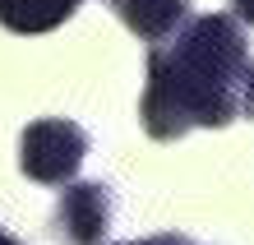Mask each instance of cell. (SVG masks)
I'll list each match as a JSON object with an SVG mask.
<instances>
[{
	"mask_svg": "<svg viewBox=\"0 0 254 245\" xmlns=\"http://www.w3.org/2000/svg\"><path fill=\"white\" fill-rule=\"evenodd\" d=\"M250 47L236 14H199L176 28V42L148 51L139 120L148 139L171 144L190 130H227L245 111Z\"/></svg>",
	"mask_w": 254,
	"mask_h": 245,
	"instance_id": "6da1fadb",
	"label": "cell"
},
{
	"mask_svg": "<svg viewBox=\"0 0 254 245\" xmlns=\"http://www.w3.org/2000/svg\"><path fill=\"white\" fill-rule=\"evenodd\" d=\"M88 158V134L65 116L33 120L19 139V166L37 185H69Z\"/></svg>",
	"mask_w": 254,
	"mask_h": 245,
	"instance_id": "7a4b0ae2",
	"label": "cell"
},
{
	"mask_svg": "<svg viewBox=\"0 0 254 245\" xmlns=\"http://www.w3.org/2000/svg\"><path fill=\"white\" fill-rule=\"evenodd\" d=\"M111 227V190L97 180H69L56 199V236L69 245H102Z\"/></svg>",
	"mask_w": 254,
	"mask_h": 245,
	"instance_id": "3957f363",
	"label": "cell"
},
{
	"mask_svg": "<svg viewBox=\"0 0 254 245\" xmlns=\"http://www.w3.org/2000/svg\"><path fill=\"white\" fill-rule=\"evenodd\" d=\"M139 42H167L190 19V0H107Z\"/></svg>",
	"mask_w": 254,
	"mask_h": 245,
	"instance_id": "277c9868",
	"label": "cell"
},
{
	"mask_svg": "<svg viewBox=\"0 0 254 245\" xmlns=\"http://www.w3.org/2000/svg\"><path fill=\"white\" fill-rule=\"evenodd\" d=\"M83 0H0V23L9 28V33H51V28H61L74 9H79Z\"/></svg>",
	"mask_w": 254,
	"mask_h": 245,
	"instance_id": "5b68a950",
	"label": "cell"
},
{
	"mask_svg": "<svg viewBox=\"0 0 254 245\" xmlns=\"http://www.w3.org/2000/svg\"><path fill=\"white\" fill-rule=\"evenodd\" d=\"M125 245H194L190 236H176V232H167V236H148V241H125Z\"/></svg>",
	"mask_w": 254,
	"mask_h": 245,
	"instance_id": "8992f818",
	"label": "cell"
},
{
	"mask_svg": "<svg viewBox=\"0 0 254 245\" xmlns=\"http://www.w3.org/2000/svg\"><path fill=\"white\" fill-rule=\"evenodd\" d=\"M227 5H231V14H236L241 23H250V28H254V0H227Z\"/></svg>",
	"mask_w": 254,
	"mask_h": 245,
	"instance_id": "52a82bcc",
	"label": "cell"
},
{
	"mask_svg": "<svg viewBox=\"0 0 254 245\" xmlns=\"http://www.w3.org/2000/svg\"><path fill=\"white\" fill-rule=\"evenodd\" d=\"M241 106H245V116L254 120V65L245 70V102H241Z\"/></svg>",
	"mask_w": 254,
	"mask_h": 245,
	"instance_id": "ba28073f",
	"label": "cell"
},
{
	"mask_svg": "<svg viewBox=\"0 0 254 245\" xmlns=\"http://www.w3.org/2000/svg\"><path fill=\"white\" fill-rule=\"evenodd\" d=\"M0 245H19V241H14V236H5V232H0Z\"/></svg>",
	"mask_w": 254,
	"mask_h": 245,
	"instance_id": "9c48e42d",
	"label": "cell"
}]
</instances>
